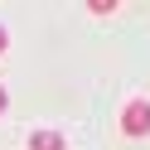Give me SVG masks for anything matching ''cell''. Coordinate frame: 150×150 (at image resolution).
I'll return each instance as SVG.
<instances>
[{
    "instance_id": "obj_3",
    "label": "cell",
    "mask_w": 150,
    "mask_h": 150,
    "mask_svg": "<svg viewBox=\"0 0 150 150\" xmlns=\"http://www.w3.org/2000/svg\"><path fill=\"white\" fill-rule=\"evenodd\" d=\"M5 107H10V92H5V87H0V111H5Z\"/></svg>"
},
{
    "instance_id": "obj_2",
    "label": "cell",
    "mask_w": 150,
    "mask_h": 150,
    "mask_svg": "<svg viewBox=\"0 0 150 150\" xmlns=\"http://www.w3.org/2000/svg\"><path fill=\"white\" fill-rule=\"evenodd\" d=\"M29 150H68L63 131H29Z\"/></svg>"
},
{
    "instance_id": "obj_4",
    "label": "cell",
    "mask_w": 150,
    "mask_h": 150,
    "mask_svg": "<svg viewBox=\"0 0 150 150\" xmlns=\"http://www.w3.org/2000/svg\"><path fill=\"white\" fill-rule=\"evenodd\" d=\"M5 44H10V39H5V24H0V53H5Z\"/></svg>"
},
{
    "instance_id": "obj_1",
    "label": "cell",
    "mask_w": 150,
    "mask_h": 150,
    "mask_svg": "<svg viewBox=\"0 0 150 150\" xmlns=\"http://www.w3.org/2000/svg\"><path fill=\"white\" fill-rule=\"evenodd\" d=\"M121 131H126V136H150V102H126Z\"/></svg>"
}]
</instances>
